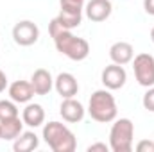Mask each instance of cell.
Wrapping results in <instances>:
<instances>
[{"instance_id": "cell-1", "label": "cell", "mask_w": 154, "mask_h": 152, "mask_svg": "<svg viewBox=\"0 0 154 152\" xmlns=\"http://www.w3.org/2000/svg\"><path fill=\"white\" fill-rule=\"evenodd\" d=\"M116 102L115 97L111 95V90H97L91 93L90 102H88V114L100 123H109L115 122L116 118Z\"/></svg>"}, {"instance_id": "cell-2", "label": "cell", "mask_w": 154, "mask_h": 152, "mask_svg": "<svg viewBox=\"0 0 154 152\" xmlns=\"http://www.w3.org/2000/svg\"><path fill=\"white\" fill-rule=\"evenodd\" d=\"M43 140L54 152H74L77 147L75 134L61 122H48L43 127Z\"/></svg>"}, {"instance_id": "cell-3", "label": "cell", "mask_w": 154, "mask_h": 152, "mask_svg": "<svg viewBox=\"0 0 154 152\" xmlns=\"http://www.w3.org/2000/svg\"><path fill=\"white\" fill-rule=\"evenodd\" d=\"M52 39H54L57 52H61L72 61H84L90 56V43L84 38L74 36L72 31L68 29H61L57 34L52 36Z\"/></svg>"}, {"instance_id": "cell-4", "label": "cell", "mask_w": 154, "mask_h": 152, "mask_svg": "<svg viewBox=\"0 0 154 152\" xmlns=\"http://www.w3.org/2000/svg\"><path fill=\"white\" fill-rule=\"evenodd\" d=\"M134 140V123L129 118H115L109 131V149L113 152H131Z\"/></svg>"}, {"instance_id": "cell-5", "label": "cell", "mask_w": 154, "mask_h": 152, "mask_svg": "<svg viewBox=\"0 0 154 152\" xmlns=\"http://www.w3.org/2000/svg\"><path fill=\"white\" fill-rule=\"evenodd\" d=\"M133 70L140 86L151 88L154 86V57L151 54H138L133 57Z\"/></svg>"}, {"instance_id": "cell-6", "label": "cell", "mask_w": 154, "mask_h": 152, "mask_svg": "<svg viewBox=\"0 0 154 152\" xmlns=\"http://www.w3.org/2000/svg\"><path fill=\"white\" fill-rule=\"evenodd\" d=\"M38 38H39V29L31 20H22L13 27V39L20 47H31L38 41Z\"/></svg>"}, {"instance_id": "cell-7", "label": "cell", "mask_w": 154, "mask_h": 152, "mask_svg": "<svg viewBox=\"0 0 154 152\" xmlns=\"http://www.w3.org/2000/svg\"><path fill=\"white\" fill-rule=\"evenodd\" d=\"M100 81H102L104 88H108V90L113 91V90L124 88V84H125V81H127V74H125V70H124L122 65L111 63V65H108V66L102 70Z\"/></svg>"}, {"instance_id": "cell-8", "label": "cell", "mask_w": 154, "mask_h": 152, "mask_svg": "<svg viewBox=\"0 0 154 152\" xmlns=\"http://www.w3.org/2000/svg\"><path fill=\"white\" fill-rule=\"evenodd\" d=\"M113 5L109 0H88L84 5V14L91 22H106L111 16Z\"/></svg>"}, {"instance_id": "cell-9", "label": "cell", "mask_w": 154, "mask_h": 152, "mask_svg": "<svg viewBox=\"0 0 154 152\" xmlns=\"http://www.w3.org/2000/svg\"><path fill=\"white\" fill-rule=\"evenodd\" d=\"M54 88L61 95V99H72V97H75L77 91H79V82H77V79L72 74L61 72L59 75L54 79Z\"/></svg>"}, {"instance_id": "cell-10", "label": "cell", "mask_w": 154, "mask_h": 152, "mask_svg": "<svg viewBox=\"0 0 154 152\" xmlns=\"http://www.w3.org/2000/svg\"><path fill=\"white\" fill-rule=\"evenodd\" d=\"M59 113H61V116H63L65 122H68V123H77V122H81V120L84 118L86 109H84V106H82L79 100H75V99L72 97V99H63L61 108H59Z\"/></svg>"}, {"instance_id": "cell-11", "label": "cell", "mask_w": 154, "mask_h": 152, "mask_svg": "<svg viewBox=\"0 0 154 152\" xmlns=\"http://www.w3.org/2000/svg\"><path fill=\"white\" fill-rule=\"evenodd\" d=\"M82 11H84V7H75V5H61L59 14H57L56 18H57V22H59L65 29L72 31V29H75V27H79V25H81V22H82Z\"/></svg>"}, {"instance_id": "cell-12", "label": "cell", "mask_w": 154, "mask_h": 152, "mask_svg": "<svg viewBox=\"0 0 154 152\" xmlns=\"http://www.w3.org/2000/svg\"><path fill=\"white\" fill-rule=\"evenodd\" d=\"M34 95L36 93H34L31 81H14L9 86V97L16 104H27V102H31V99Z\"/></svg>"}, {"instance_id": "cell-13", "label": "cell", "mask_w": 154, "mask_h": 152, "mask_svg": "<svg viewBox=\"0 0 154 152\" xmlns=\"http://www.w3.org/2000/svg\"><path fill=\"white\" fill-rule=\"evenodd\" d=\"M109 57H111L113 63L124 66V65H127V63L133 61V57H134V48H133V45L127 43V41H116V43L111 45V48H109Z\"/></svg>"}, {"instance_id": "cell-14", "label": "cell", "mask_w": 154, "mask_h": 152, "mask_svg": "<svg viewBox=\"0 0 154 152\" xmlns=\"http://www.w3.org/2000/svg\"><path fill=\"white\" fill-rule=\"evenodd\" d=\"M31 84H32L36 95H48L50 90L54 88V79H52V75H50L48 70L38 68V70L32 74V77H31Z\"/></svg>"}, {"instance_id": "cell-15", "label": "cell", "mask_w": 154, "mask_h": 152, "mask_svg": "<svg viewBox=\"0 0 154 152\" xmlns=\"http://www.w3.org/2000/svg\"><path fill=\"white\" fill-rule=\"evenodd\" d=\"M23 125L25 123H23V120H20V116L2 120L0 122V140H5V141L16 140L23 132Z\"/></svg>"}, {"instance_id": "cell-16", "label": "cell", "mask_w": 154, "mask_h": 152, "mask_svg": "<svg viewBox=\"0 0 154 152\" xmlns=\"http://www.w3.org/2000/svg\"><path fill=\"white\" fill-rule=\"evenodd\" d=\"M22 120H23L25 125H29L32 129L39 127L45 122V109H43V106L34 104V102H27L25 109L22 111Z\"/></svg>"}, {"instance_id": "cell-17", "label": "cell", "mask_w": 154, "mask_h": 152, "mask_svg": "<svg viewBox=\"0 0 154 152\" xmlns=\"http://www.w3.org/2000/svg\"><path fill=\"white\" fill-rule=\"evenodd\" d=\"M38 145H39V138L36 136V132L25 131L14 140L13 149H14V152H31L34 149H38Z\"/></svg>"}, {"instance_id": "cell-18", "label": "cell", "mask_w": 154, "mask_h": 152, "mask_svg": "<svg viewBox=\"0 0 154 152\" xmlns=\"http://www.w3.org/2000/svg\"><path fill=\"white\" fill-rule=\"evenodd\" d=\"M18 116V108L14 100H0V122Z\"/></svg>"}, {"instance_id": "cell-19", "label": "cell", "mask_w": 154, "mask_h": 152, "mask_svg": "<svg viewBox=\"0 0 154 152\" xmlns=\"http://www.w3.org/2000/svg\"><path fill=\"white\" fill-rule=\"evenodd\" d=\"M142 104H143V108H145L147 111L154 113V86H151V88L145 91V95H143V99H142Z\"/></svg>"}, {"instance_id": "cell-20", "label": "cell", "mask_w": 154, "mask_h": 152, "mask_svg": "<svg viewBox=\"0 0 154 152\" xmlns=\"http://www.w3.org/2000/svg\"><path fill=\"white\" fill-rule=\"evenodd\" d=\"M136 150H138V152H154V141L142 140V141L136 145Z\"/></svg>"}, {"instance_id": "cell-21", "label": "cell", "mask_w": 154, "mask_h": 152, "mask_svg": "<svg viewBox=\"0 0 154 152\" xmlns=\"http://www.w3.org/2000/svg\"><path fill=\"white\" fill-rule=\"evenodd\" d=\"M97 150L108 152V150H111V149H109V145H106V143H93V145L88 147V152H97Z\"/></svg>"}, {"instance_id": "cell-22", "label": "cell", "mask_w": 154, "mask_h": 152, "mask_svg": "<svg viewBox=\"0 0 154 152\" xmlns=\"http://www.w3.org/2000/svg\"><path fill=\"white\" fill-rule=\"evenodd\" d=\"M86 0H59V5H75V7H84Z\"/></svg>"}, {"instance_id": "cell-23", "label": "cell", "mask_w": 154, "mask_h": 152, "mask_svg": "<svg viewBox=\"0 0 154 152\" xmlns=\"http://www.w3.org/2000/svg\"><path fill=\"white\" fill-rule=\"evenodd\" d=\"M143 9L147 14L154 16V0H143Z\"/></svg>"}, {"instance_id": "cell-24", "label": "cell", "mask_w": 154, "mask_h": 152, "mask_svg": "<svg viewBox=\"0 0 154 152\" xmlns=\"http://www.w3.org/2000/svg\"><path fill=\"white\" fill-rule=\"evenodd\" d=\"M5 88H7V77H5V74L0 70V93L5 91Z\"/></svg>"}, {"instance_id": "cell-25", "label": "cell", "mask_w": 154, "mask_h": 152, "mask_svg": "<svg viewBox=\"0 0 154 152\" xmlns=\"http://www.w3.org/2000/svg\"><path fill=\"white\" fill-rule=\"evenodd\" d=\"M151 39H152V43H154V27H152V31H151Z\"/></svg>"}]
</instances>
